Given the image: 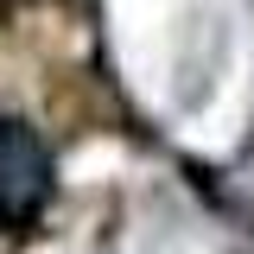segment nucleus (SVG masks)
<instances>
[{
    "instance_id": "f257e3e1",
    "label": "nucleus",
    "mask_w": 254,
    "mask_h": 254,
    "mask_svg": "<svg viewBox=\"0 0 254 254\" xmlns=\"http://www.w3.org/2000/svg\"><path fill=\"white\" fill-rule=\"evenodd\" d=\"M58 165L45 133L19 115H0V229H32L51 203Z\"/></svg>"
}]
</instances>
